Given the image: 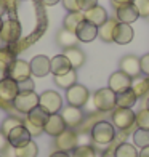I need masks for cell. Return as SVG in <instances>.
Wrapping results in <instances>:
<instances>
[{
  "instance_id": "obj_19",
  "label": "cell",
  "mask_w": 149,
  "mask_h": 157,
  "mask_svg": "<svg viewBox=\"0 0 149 157\" xmlns=\"http://www.w3.org/2000/svg\"><path fill=\"white\" fill-rule=\"evenodd\" d=\"M133 39V29L130 24L125 23H117L116 29H114V42L119 45H127L130 44Z\"/></svg>"
},
{
  "instance_id": "obj_13",
  "label": "cell",
  "mask_w": 149,
  "mask_h": 157,
  "mask_svg": "<svg viewBox=\"0 0 149 157\" xmlns=\"http://www.w3.org/2000/svg\"><path fill=\"white\" fill-rule=\"evenodd\" d=\"M66 124H64V119L61 117V114H50V117L47 120V124L44 127V132L47 135H50V136H58V135H61L63 132L66 130Z\"/></svg>"
},
{
  "instance_id": "obj_45",
  "label": "cell",
  "mask_w": 149,
  "mask_h": 157,
  "mask_svg": "<svg viewBox=\"0 0 149 157\" xmlns=\"http://www.w3.org/2000/svg\"><path fill=\"white\" fill-rule=\"evenodd\" d=\"M6 144H10L8 140H6V136H5L3 133H0V151H2V149H5Z\"/></svg>"
},
{
  "instance_id": "obj_25",
  "label": "cell",
  "mask_w": 149,
  "mask_h": 157,
  "mask_svg": "<svg viewBox=\"0 0 149 157\" xmlns=\"http://www.w3.org/2000/svg\"><path fill=\"white\" fill-rule=\"evenodd\" d=\"M136 101H138V96L135 95V91L132 88L122 91V93H116L117 108H132V106H135Z\"/></svg>"
},
{
  "instance_id": "obj_46",
  "label": "cell",
  "mask_w": 149,
  "mask_h": 157,
  "mask_svg": "<svg viewBox=\"0 0 149 157\" xmlns=\"http://www.w3.org/2000/svg\"><path fill=\"white\" fill-rule=\"evenodd\" d=\"M50 157H71V154H69V152H64V151H56V152H53Z\"/></svg>"
},
{
  "instance_id": "obj_2",
  "label": "cell",
  "mask_w": 149,
  "mask_h": 157,
  "mask_svg": "<svg viewBox=\"0 0 149 157\" xmlns=\"http://www.w3.org/2000/svg\"><path fill=\"white\" fill-rule=\"evenodd\" d=\"M93 104L98 111H103V112L114 111V108L117 106L116 104V93L109 87L99 88L93 95Z\"/></svg>"
},
{
  "instance_id": "obj_17",
  "label": "cell",
  "mask_w": 149,
  "mask_h": 157,
  "mask_svg": "<svg viewBox=\"0 0 149 157\" xmlns=\"http://www.w3.org/2000/svg\"><path fill=\"white\" fill-rule=\"evenodd\" d=\"M120 71L125 72L127 75H130L132 78L133 77H138L141 74V66H139V59L133 55H128V56H124L120 59Z\"/></svg>"
},
{
  "instance_id": "obj_8",
  "label": "cell",
  "mask_w": 149,
  "mask_h": 157,
  "mask_svg": "<svg viewBox=\"0 0 149 157\" xmlns=\"http://www.w3.org/2000/svg\"><path fill=\"white\" fill-rule=\"evenodd\" d=\"M31 138H32V135H31L29 130H27V128L24 127V124L15 127L8 135H6V140H8L10 146H11L13 149H16V147H21V146L27 144V143L31 141Z\"/></svg>"
},
{
  "instance_id": "obj_30",
  "label": "cell",
  "mask_w": 149,
  "mask_h": 157,
  "mask_svg": "<svg viewBox=\"0 0 149 157\" xmlns=\"http://www.w3.org/2000/svg\"><path fill=\"white\" fill-rule=\"evenodd\" d=\"M37 154H39V147H37V144H35L32 140L27 143V144L15 149V155L16 157H37Z\"/></svg>"
},
{
  "instance_id": "obj_50",
  "label": "cell",
  "mask_w": 149,
  "mask_h": 157,
  "mask_svg": "<svg viewBox=\"0 0 149 157\" xmlns=\"http://www.w3.org/2000/svg\"><path fill=\"white\" fill-rule=\"evenodd\" d=\"M2 27H3V21H2V16H0V31H2Z\"/></svg>"
},
{
  "instance_id": "obj_43",
  "label": "cell",
  "mask_w": 149,
  "mask_h": 157,
  "mask_svg": "<svg viewBox=\"0 0 149 157\" xmlns=\"http://www.w3.org/2000/svg\"><path fill=\"white\" fill-rule=\"evenodd\" d=\"M0 61H3L6 64H11L15 59H13V55L8 52V50H0Z\"/></svg>"
},
{
  "instance_id": "obj_38",
  "label": "cell",
  "mask_w": 149,
  "mask_h": 157,
  "mask_svg": "<svg viewBox=\"0 0 149 157\" xmlns=\"http://www.w3.org/2000/svg\"><path fill=\"white\" fill-rule=\"evenodd\" d=\"M139 66H141V74L149 77V53L144 55L143 58H139Z\"/></svg>"
},
{
  "instance_id": "obj_31",
  "label": "cell",
  "mask_w": 149,
  "mask_h": 157,
  "mask_svg": "<svg viewBox=\"0 0 149 157\" xmlns=\"http://www.w3.org/2000/svg\"><path fill=\"white\" fill-rule=\"evenodd\" d=\"M116 157H139L136 146L130 144V143H122L116 149Z\"/></svg>"
},
{
  "instance_id": "obj_15",
  "label": "cell",
  "mask_w": 149,
  "mask_h": 157,
  "mask_svg": "<svg viewBox=\"0 0 149 157\" xmlns=\"http://www.w3.org/2000/svg\"><path fill=\"white\" fill-rule=\"evenodd\" d=\"M19 93V87L18 82L13 80V78L6 77L5 80L0 82V99L3 101H13Z\"/></svg>"
},
{
  "instance_id": "obj_28",
  "label": "cell",
  "mask_w": 149,
  "mask_h": 157,
  "mask_svg": "<svg viewBox=\"0 0 149 157\" xmlns=\"http://www.w3.org/2000/svg\"><path fill=\"white\" fill-rule=\"evenodd\" d=\"M55 83L61 88H71L72 85L77 83V72L75 69H71L69 72L63 74V75H55Z\"/></svg>"
},
{
  "instance_id": "obj_21",
  "label": "cell",
  "mask_w": 149,
  "mask_h": 157,
  "mask_svg": "<svg viewBox=\"0 0 149 157\" xmlns=\"http://www.w3.org/2000/svg\"><path fill=\"white\" fill-rule=\"evenodd\" d=\"M117 23H119L117 19L108 18L106 23H103L98 27V37L103 42H114V29H116Z\"/></svg>"
},
{
  "instance_id": "obj_29",
  "label": "cell",
  "mask_w": 149,
  "mask_h": 157,
  "mask_svg": "<svg viewBox=\"0 0 149 157\" xmlns=\"http://www.w3.org/2000/svg\"><path fill=\"white\" fill-rule=\"evenodd\" d=\"M77 35H75V32H71V31H66V29H63L59 34H58V44L63 47V48H72V47H75V44H77Z\"/></svg>"
},
{
  "instance_id": "obj_14",
  "label": "cell",
  "mask_w": 149,
  "mask_h": 157,
  "mask_svg": "<svg viewBox=\"0 0 149 157\" xmlns=\"http://www.w3.org/2000/svg\"><path fill=\"white\" fill-rule=\"evenodd\" d=\"M75 35L80 42H91L98 37V26H95L93 23H90L87 19H83L79 24V27H77Z\"/></svg>"
},
{
  "instance_id": "obj_24",
  "label": "cell",
  "mask_w": 149,
  "mask_h": 157,
  "mask_svg": "<svg viewBox=\"0 0 149 157\" xmlns=\"http://www.w3.org/2000/svg\"><path fill=\"white\" fill-rule=\"evenodd\" d=\"M63 55H64L66 58L69 59V63H71V66H72V69H79L80 66H83V63H85V55H83L82 50H79L77 47L66 48Z\"/></svg>"
},
{
  "instance_id": "obj_6",
  "label": "cell",
  "mask_w": 149,
  "mask_h": 157,
  "mask_svg": "<svg viewBox=\"0 0 149 157\" xmlns=\"http://www.w3.org/2000/svg\"><path fill=\"white\" fill-rule=\"evenodd\" d=\"M88 96H90V93H88L87 87H83L80 83H75L71 88L66 90V99H67L69 106L82 108V106H85V103L88 101Z\"/></svg>"
},
{
  "instance_id": "obj_1",
  "label": "cell",
  "mask_w": 149,
  "mask_h": 157,
  "mask_svg": "<svg viewBox=\"0 0 149 157\" xmlns=\"http://www.w3.org/2000/svg\"><path fill=\"white\" fill-rule=\"evenodd\" d=\"M116 138V130H114V125L106 122V120H103V122H98L93 125V128H91V140H93L96 144H109V143Z\"/></svg>"
},
{
  "instance_id": "obj_33",
  "label": "cell",
  "mask_w": 149,
  "mask_h": 157,
  "mask_svg": "<svg viewBox=\"0 0 149 157\" xmlns=\"http://www.w3.org/2000/svg\"><path fill=\"white\" fill-rule=\"evenodd\" d=\"M71 157H96V152L90 144H80L71 152Z\"/></svg>"
},
{
  "instance_id": "obj_4",
  "label": "cell",
  "mask_w": 149,
  "mask_h": 157,
  "mask_svg": "<svg viewBox=\"0 0 149 157\" xmlns=\"http://www.w3.org/2000/svg\"><path fill=\"white\" fill-rule=\"evenodd\" d=\"M136 114L132 111V108H116L112 111V125L119 130H127L135 124Z\"/></svg>"
},
{
  "instance_id": "obj_20",
  "label": "cell",
  "mask_w": 149,
  "mask_h": 157,
  "mask_svg": "<svg viewBox=\"0 0 149 157\" xmlns=\"http://www.w3.org/2000/svg\"><path fill=\"white\" fill-rule=\"evenodd\" d=\"M83 16H85V19H87V21H90V23H93L95 26L99 27L103 23H106V21H108V11H106L103 6L96 5L95 8L85 11Z\"/></svg>"
},
{
  "instance_id": "obj_41",
  "label": "cell",
  "mask_w": 149,
  "mask_h": 157,
  "mask_svg": "<svg viewBox=\"0 0 149 157\" xmlns=\"http://www.w3.org/2000/svg\"><path fill=\"white\" fill-rule=\"evenodd\" d=\"M64 8L71 13V11H80L79 10V5H77V0H61Z\"/></svg>"
},
{
  "instance_id": "obj_3",
  "label": "cell",
  "mask_w": 149,
  "mask_h": 157,
  "mask_svg": "<svg viewBox=\"0 0 149 157\" xmlns=\"http://www.w3.org/2000/svg\"><path fill=\"white\" fill-rule=\"evenodd\" d=\"M13 106L24 114H29L34 108L39 106V95L35 91H19L18 96L13 99Z\"/></svg>"
},
{
  "instance_id": "obj_42",
  "label": "cell",
  "mask_w": 149,
  "mask_h": 157,
  "mask_svg": "<svg viewBox=\"0 0 149 157\" xmlns=\"http://www.w3.org/2000/svg\"><path fill=\"white\" fill-rule=\"evenodd\" d=\"M10 74V64H6L3 61H0V82L5 80Z\"/></svg>"
},
{
  "instance_id": "obj_26",
  "label": "cell",
  "mask_w": 149,
  "mask_h": 157,
  "mask_svg": "<svg viewBox=\"0 0 149 157\" xmlns=\"http://www.w3.org/2000/svg\"><path fill=\"white\" fill-rule=\"evenodd\" d=\"M132 90L135 91V95L138 98L144 96L149 91V77L146 75H138L132 78Z\"/></svg>"
},
{
  "instance_id": "obj_22",
  "label": "cell",
  "mask_w": 149,
  "mask_h": 157,
  "mask_svg": "<svg viewBox=\"0 0 149 157\" xmlns=\"http://www.w3.org/2000/svg\"><path fill=\"white\" fill-rule=\"evenodd\" d=\"M72 69L69 59L66 58L64 55H56L55 58H52V74L53 75H63L69 72Z\"/></svg>"
},
{
  "instance_id": "obj_9",
  "label": "cell",
  "mask_w": 149,
  "mask_h": 157,
  "mask_svg": "<svg viewBox=\"0 0 149 157\" xmlns=\"http://www.w3.org/2000/svg\"><path fill=\"white\" fill-rule=\"evenodd\" d=\"M21 37V26L16 19H8L3 21V27L0 31V40H3L5 44H15Z\"/></svg>"
},
{
  "instance_id": "obj_7",
  "label": "cell",
  "mask_w": 149,
  "mask_h": 157,
  "mask_svg": "<svg viewBox=\"0 0 149 157\" xmlns=\"http://www.w3.org/2000/svg\"><path fill=\"white\" fill-rule=\"evenodd\" d=\"M58 151H64V152H72L74 149L79 146V136L74 130L71 128H66L61 135L56 136V141H55Z\"/></svg>"
},
{
  "instance_id": "obj_12",
  "label": "cell",
  "mask_w": 149,
  "mask_h": 157,
  "mask_svg": "<svg viewBox=\"0 0 149 157\" xmlns=\"http://www.w3.org/2000/svg\"><path fill=\"white\" fill-rule=\"evenodd\" d=\"M29 64H31L32 75H35V77H45L47 74L52 72V59L47 58L45 55L34 56Z\"/></svg>"
},
{
  "instance_id": "obj_5",
  "label": "cell",
  "mask_w": 149,
  "mask_h": 157,
  "mask_svg": "<svg viewBox=\"0 0 149 157\" xmlns=\"http://www.w3.org/2000/svg\"><path fill=\"white\" fill-rule=\"evenodd\" d=\"M39 106H42L48 114H58L63 108V99L56 91L47 90L39 96Z\"/></svg>"
},
{
  "instance_id": "obj_18",
  "label": "cell",
  "mask_w": 149,
  "mask_h": 157,
  "mask_svg": "<svg viewBox=\"0 0 149 157\" xmlns=\"http://www.w3.org/2000/svg\"><path fill=\"white\" fill-rule=\"evenodd\" d=\"M139 18V13L136 10V6L133 3L128 5H122L117 8V21L119 23H125V24H132Z\"/></svg>"
},
{
  "instance_id": "obj_11",
  "label": "cell",
  "mask_w": 149,
  "mask_h": 157,
  "mask_svg": "<svg viewBox=\"0 0 149 157\" xmlns=\"http://www.w3.org/2000/svg\"><path fill=\"white\" fill-rule=\"evenodd\" d=\"M108 87L114 91V93H122V91L132 88V77L127 75L125 72H122V71H117V72L111 74Z\"/></svg>"
},
{
  "instance_id": "obj_34",
  "label": "cell",
  "mask_w": 149,
  "mask_h": 157,
  "mask_svg": "<svg viewBox=\"0 0 149 157\" xmlns=\"http://www.w3.org/2000/svg\"><path fill=\"white\" fill-rule=\"evenodd\" d=\"M138 128H143V130H149V109H141L136 114V119H135Z\"/></svg>"
},
{
  "instance_id": "obj_23",
  "label": "cell",
  "mask_w": 149,
  "mask_h": 157,
  "mask_svg": "<svg viewBox=\"0 0 149 157\" xmlns=\"http://www.w3.org/2000/svg\"><path fill=\"white\" fill-rule=\"evenodd\" d=\"M50 117V114L42 108V106H37V108H34L29 114H27V120L35 125V127H40V128H44L45 124H47V120Z\"/></svg>"
},
{
  "instance_id": "obj_27",
  "label": "cell",
  "mask_w": 149,
  "mask_h": 157,
  "mask_svg": "<svg viewBox=\"0 0 149 157\" xmlns=\"http://www.w3.org/2000/svg\"><path fill=\"white\" fill-rule=\"evenodd\" d=\"M85 19L83 16V13L82 11H71L66 15L64 18V29L66 31H71V32H75L77 31V27H79V24L82 23V21Z\"/></svg>"
},
{
  "instance_id": "obj_36",
  "label": "cell",
  "mask_w": 149,
  "mask_h": 157,
  "mask_svg": "<svg viewBox=\"0 0 149 157\" xmlns=\"http://www.w3.org/2000/svg\"><path fill=\"white\" fill-rule=\"evenodd\" d=\"M133 5L136 6L139 16L143 18L149 16V0H133Z\"/></svg>"
},
{
  "instance_id": "obj_10",
  "label": "cell",
  "mask_w": 149,
  "mask_h": 157,
  "mask_svg": "<svg viewBox=\"0 0 149 157\" xmlns=\"http://www.w3.org/2000/svg\"><path fill=\"white\" fill-rule=\"evenodd\" d=\"M32 71H31V64L26 63L23 59H15L10 64V74L8 77L13 78L16 82H23L26 78H31Z\"/></svg>"
},
{
  "instance_id": "obj_44",
  "label": "cell",
  "mask_w": 149,
  "mask_h": 157,
  "mask_svg": "<svg viewBox=\"0 0 149 157\" xmlns=\"http://www.w3.org/2000/svg\"><path fill=\"white\" fill-rule=\"evenodd\" d=\"M128 3H133V0H112V5H114L116 8H119V6H122V5H128Z\"/></svg>"
},
{
  "instance_id": "obj_16",
  "label": "cell",
  "mask_w": 149,
  "mask_h": 157,
  "mask_svg": "<svg viewBox=\"0 0 149 157\" xmlns=\"http://www.w3.org/2000/svg\"><path fill=\"white\" fill-rule=\"evenodd\" d=\"M61 117L64 119V124L67 128H74L77 127L82 119H83V112L80 111V108H75V106H67L61 111Z\"/></svg>"
},
{
  "instance_id": "obj_47",
  "label": "cell",
  "mask_w": 149,
  "mask_h": 157,
  "mask_svg": "<svg viewBox=\"0 0 149 157\" xmlns=\"http://www.w3.org/2000/svg\"><path fill=\"white\" fill-rule=\"evenodd\" d=\"M40 2L44 3V5H47V6H52V5H56L59 0H40Z\"/></svg>"
},
{
  "instance_id": "obj_49",
  "label": "cell",
  "mask_w": 149,
  "mask_h": 157,
  "mask_svg": "<svg viewBox=\"0 0 149 157\" xmlns=\"http://www.w3.org/2000/svg\"><path fill=\"white\" fill-rule=\"evenodd\" d=\"M3 13H5V5H3V2H2V0H0V16H2Z\"/></svg>"
},
{
  "instance_id": "obj_51",
  "label": "cell",
  "mask_w": 149,
  "mask_h": 157,
  "mask_svg": "<svg viewBox=\"0 0 149 157\" xmlns=\"http://www.w3.org/2000/svg\"><path fill=\"white\" fill-rule=\"evenodd\" d=\"M146 109H149V98L146 99Z\"/></svg>"
},
{
  "instance_id": "obj_37",
  "label": "cell",
  "mask_w": 149,
  "mask_h": 157,
  "mask_svg": "<svg viewBox=\"0 0 149 157\" xmlns=\"http://www.w3.org/2000/svg\"><path fill=\"white\" fill-rule=\"evenodd\" d=\"M77 5H79V10L82 13H85L91 8H95L98 5V0H77Z\"/></svg>"
},
{
  "instance_id": "obj_48",
  "label": "cell",
  "mask_w": 149,
  "mask_h": 157,
  "mask_svg": "<svg viewBox=\"0 0 149 157\" xmlns=\"http://www.w3.org/2000/svg\"><path fill=\"white\" fill-rule=\"evenodd\" d=\"M139 157H149V146H146V147H143V149H141Z\"/></svg>"
},
{
  "instance_id": "obj_40",
  "label": "cell",
  "mask_w": 149,
  "mask_h": 157,
  "mask_svg": "<svg viewBox=\"0 0 149 157\" xmlns=\"http://www.w3.org/2000/svg\"><path fill=\"white\" fill-rule=\"evenodd\" d=\"M18 87H19V91H32L34 82H32V78H26L23 82H18Z\"/></svg>"
},
{
  "instance_id": "obj_39",
  "label": "cell",
  "mask_w": 149,
  "mask_h": 157,
  "mask_svg": "<svg viewBox=\"0 0 149 157\" xmlns=\"http://www.w3.org/2000/svg\"><path fill=\"white\" fill-rule=\"evenodd\" d=\"M23 124H24V127L27 128V130H29V133L32 135V136H37V135H40L42 132H44V128H40V127H35V125H32V124H31V122H29V120H27V119L24 120Z\"/></svg>"
},
{
  "instance_id": "obj_35",
  "label": "cell",
  "mask_w": 149,
  "mask_h": 157,
  "mask_svg": "<svg viewBox=\"0 0 149 157\" xmlns=\"http://www.w3.org/2000/svg\"><path fill=\"white\" fill-rule=\"evenodd\" d=\"M18 125H23V122H21L19 119H16V117H8V119L3 120V124H2V127H0V130H2V133L6 136V135H8L13 128L18 127Z\"/></svg>"
},
{
  "instance_id": "obj_32",
  "label": "cell",
  "mask_w": 149,
  "mask_h": 157,
  "mask_svg": "<svg viewBox=\"0 0 149 157\" xmlns=\"http://www.w3.org/2000/svg\"><path fill=\"white\" fill-rule=\"evenodd\" d=\"M133 141H135V146L138 147H146L149 146V130H143V128H138L135 130L133 133Z\"/></svg>"
}]
</instances>
